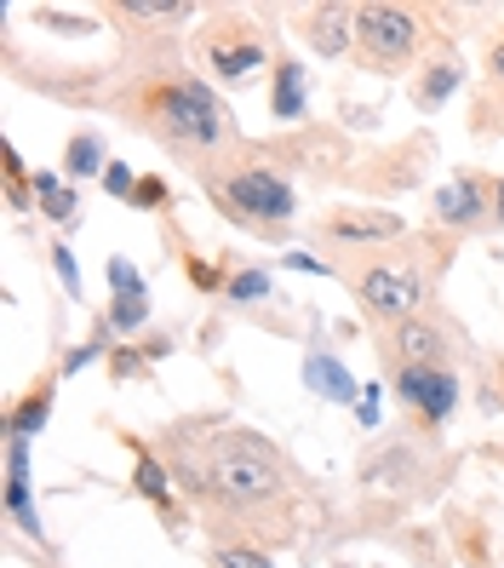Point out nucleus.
Listing matches in <instances>:
<instances>
[{"label":"nucleus","mask_w":504,"mask_h":568,"mask_svg":"<svg viewBox=\"0 0 504 568\" xmlns=\"http://www.w3.org/2000/svg\"><path fill=\"white\" fill-rule=\"evenodd\" d=\"M138 121L155 132L161 144L189 150V155H213L229 139V110L218 104V92L195 75H166L138 92Z\"/></svg>","instance_id":"1"},{"label":"nucleus","mask_w":504,"mask_h":568,"mask_svg":"<svg viewBox=\"0 0 504 568\" xmlns=\"http://www.w3.org/2000/svg\"><path fill=\"white\" fill-rule=\"evenodd\" d=\"M195 488L213 494L229 511H258L281 494V459L253 430H224L195 465Z\"/></svg>","instance_id":"2"},{"label":"nucleus","mask_w":504,"mask_h":568,"mask_svg":"<svg viewBox=\"0 0 504 568\" xmlns=\"http://www.w3.org/2000/svg\"><path fill=\"white\" fill-rule=\"evenodd\" d=\"M213 195H218V207H229L235 219H247V224H264V230H281L298 213L292 184L276 179L270 166H235V173L213 179Z\"/></svg>","instance_id":"3"},{"label":"nucleus","mask_w":504,"mask_h":568,"mask_svg":"<svg viewBox=\"0 0 504 568\" xmlns=\"http://www.w3.org/2000/svg\"><path fill=\"white\" fill-rule=\"evenodd\" d=\"M356 298L379 322H413V311L424 305V271L413 258H379L356 276Z\"/></svg>","instance_id":"4"},{"label":"nucleus","mask_w":504,"mask_h":568,"mask_svg":"<svg viewBox=\"0 0 504 568\" xmlns=\"http://www.w3.org/2000/svg\"><path fill=\"white\" fill-rule=\"evenodd\" d=\"M356 41L373 63H408L419 47V18L408 7H356Z\"/></svg>","instance_id":"5"},{"label":"nucleus","mask_w":504,"mask_h":568,"mask_svg":"<svg viewBox=\"0 0 504 568\" xmlns=\"http://www.w3.org/2000/svg\"><path fill=\"white\" fill-rule=\"evenodd\" d=\"M395 390H401V403H413L430 425H442L448 414H453V403H459V379L453 374H442V367H401V379H395Z\"/></svg>","instance_id":"6"},{"label":"nucleus","mask_w":504,"mask_h":568,"mask_svg":"<svg viewBox=\"0 0 504 568\" xmlns=\"http://www.w3.org/2000/svg\"><path fill=\"white\" fill-rule=\"evenodd\" d=\"M207 63H213L224 81H241V75H253L258 63H264V41L229 18L224 29H213V36H207Z\"/></svg>","instance_id":"7"},{"label":"nucleus","mask_w":504,"mask_h":568,"mask_svg":"<svg viewBox=\"0 0 504 568\" xmlns=\"http://www.w3.org/2000/svg\"><path fill=\"white\" fill-rule=\"evenodd\" d=\"M327 236H332V242H350V247L395 242V236H401V219H395V213H379V207H339V213L327 219Z\"/></svg>","instance_id":"8"},{"label":"nucleus","mask_w":504,"mask_h":568,"mask_svg":"<svg viewBox=\"0 0 504 568\" xmlns=\"http://www.w3.org/2000/svg\"><path fill=\"white\" fill-rule=\"evenodd\" d=\"M435 219L442 224H453V230H470V224H482L487 219V195H482V184L476 179H453V184H442L435 190Z\"/></svg>","instance_id":"9"},{"label":"nucleus","mask_w":504,"mask_h":568,"mask_svg":"<svg viewBox=\"0 0 504 568\" xmlns=\"http://www.w3.org/2000/svg\"><path fill=\"white\" fill-rule=\"evenodd\" d=\"M356 36V12L344 7H321V12H305V41L321 52V58H339Z\"/></svg>","instance_id":"10"},{"label":"nucleus","mask_w":504,"mask_h":568,"mask_svg":"<svg viewBox=\"0 0 504 568\" xmlns=\"http://www.w3.org/2000/svg\"><path fill=\"white\" fill-rule=\"evenodd\" d=\"M7 506L29 534H41V517L29 506V443L23 437H12V454H7Z\"/></svg>","instance_id":"11"},{"label":"nucleus","mask_w":504,"mask_h":568,"mask_svg":"<svg viewBox=\"0 0 504 568\" xmlns=\"http://www.w3.org/2000/svg\"><path fill=\"white\" fill-rule=\"evenodd\" d=\"M390 345L401 351V367H408V362H413V367H435V362H442V351H448L442 333H435L430 322H401Z\"/></svg>","instance_id":"12"},{"label":"nucleus","mask_w":504,"mask_h":568,"mask_svg":"<svg viewBox=\"0 0 504 568\" xmlns=\"http://www.w3.org/2000/svg\"><path fill=\"white\" fill-rule=\"evenodd\" d=\"M305 379H310V390L327 396V403H350V396H356L350 367H344V362H332V356H310V362H305Z\"/></svg>","instance_id":"13"},{"label":"nucleus","mask_w":504,"mask_h":568,"mask_svg":"<svg viewBox=\"0 0 504 568\" xmlns=\"http://www.w3.org/2000/svg\"><path fill=\"white\" fill-rule=\"evenodd\" d=\"M276 115H281V121L305 115V70H298L292 58L276 63Z\"/></svg>","instance_id":"14"},{"label":"nucleus","mask_w":504,"mask_h":568,"mask_svg":"<svg viewBox=\"0 0 504 568\" xmlns=\"http://www.w3.org/2000/svg\"><path fill=\"white\" fill-rule=\"evenodd\" d=\"M35 195H41L47 219H58V224H70V219H75V195L63 190V184H58L52 173H41V179H35Z\"/></svg>","instance_id":"15"},{"label":"nucleus","mask_w":504,"mask_h":568,"mask_svg":"<svg viewBox=\"0 0 504 568\" xmlns=\"http://www.w3.org/2000/svg\"><path fill=\"white\" fill-rule=\"evenodd\" d=\"M47 414H52V390H35V396H29V403L12 414V437L29 443V437H35V430L47 425Z\"/></svg>","instance_id":"16"},{"label":"nucleus","mask_w":504,"mask_h":568,"mask_svg":"<svg viewBox=\"0 0 504 568\" xmlns=\"http://www.w3.org/2000/svg\"><path fill=\"white\" fill-rule=\"evenodd\" d=\"M453 87H459V63H430V75H424L419 98H424V104H442Z\"/></svg>","instance_id":"17"},{"label":"nucleus","mask_w":504,"mask_h":568,"mask_svg":"<svg viewBox=\"0 0 504 568\" xmlns=\"http://www.w3.org/2000/svg\"><path fill=\"white\" fill-rule=\"evenodd\" d=\"M63 166H70V179L97 173V166H104V144H97V139H75V144H70V161H63Z\"/></svg>","instance_id":"18"},{"label":"nucleus","mask_w":504,"mask_h":568,"mask_svg":"<svg viewBox=\"0 0 504 568\" xmlns=\"http://www.w3.org/2000/svg\"><path fill=\"white\" fill-rule=\"evenodd\" d=\"M264 293H270V276H264V271H241V276L229 282L235 305H253V298H264Z\"/></svg>","instance_id":"19"},{"label":"nucleus","mask_w":504,"mask_h":568,"mask_svg":"<svg viewBox=\"0 0 504 568\" xmlns=\"http://www.w3.org/2000/svg\"><path fill=\"white\" fill-rule=\"evenodd\" d=\"M144 316H150V305H144V293H121V298H115V327H121V333H132V327H144Z\"/></svg>","instance_id":"20"},{"label":"nucleus","mask_w":504,"mask_h":568,"mask_svg":"<svg viewBox=\"0 0 504 568\" xmlns=\"http://www.w3.org/2000/svg\"><path fill=\"white\" fill-rule=\"evenodd\" d=\"M126 18H166V23H184L189 7H173V0H132Z\"/></svg>","instance_id":"21"},{"label":"nucleus","mask_w":504,"mask_h":568,"mask_svg":"<svg viewBox=\"0 0 504 568\" xmlns=\"http://www.w3.org/2000/svg\"><path fill=\"white\" fill-rule=\"evenodd\" d=\"M138 494H144V499H155V506L166 499V477H161V465H155L150 454H138Z\"/></svg>","instance_id":"22"},{"label":"nucleus","mask_w":504,"mask_h":568,"mask_svg":"<svg viewBox=\"0 0 504 568\" xmlns=\"http://www.w3.org/2000/svg\"><path fill=\"white\" fill-rule=\"evenodd\" d=\"M52 264H58L63 287H70V293H81V271H75V253H70V247H52Z\"/></svg>","instance_id":"23"},{"label":"nucleus","mask_w":504,"mask_h":568,"mask_svg":"<svg viewBox=\"0 0 504 568\" xmlns=\"http://www.w3.org/2000/svg\"><path fill=\"white\" fill-rule=\"evenodd\" d=\"M218 568H270L258 551H218Z\"/></svg>","instance_id":"24"},{"label":"nucleus","mask_w":504,"mask_h":568,"mask_svg":"<svg viewBox=\"0 0 504 568\" xmlns=\"http://www.w3.org/2000/svg\"><path fill=\"white\" fill-rule=\"evenodd\" d=\"M110 282H115V293H144V282H138V276H132V271H126V264H121V258L110 264Z\"/></svg>","instance_id":"25"},{"label":"nucleus","mask_w":504,"mask_h":568,"mask_svg":"<svg viewBox=\"0 0 504 568\" xmlns=\"http://www.w3.org/2000/svg\"><path fill=\"white\" fill-rule=\"evenodd\" d=\"M104 184H110L115 195H126V190H132V173H126V166H110V173H104Z\"/></svg>","instance_id":"26"},{"label":"nucleus","mask_w":504,"mask_h":568,"mask_svg":"<svg viewBox=\"0 0 504 568\" xmlns=\"http://www.w3.org/2000/svg\"><path fill=\"white\" fill-rule=\"evenodd\" d=\"M493 213H498V224H504V179H498V195H493Z\"/></svg>","instance_id":"27"},{"label":"nucleus","mask_w":504,"mask_h":568,"mask_svg":"<svg viewBox=\"0 0 504 568\" xmlns=\"http://www.w3.org/2000/svg\"><path fill=\"white\" fill-rule=\"evenodd\" d=\"M493 75L504 81V47H493Z\"/></svg>","instance_id":"28"}]
</instances>
